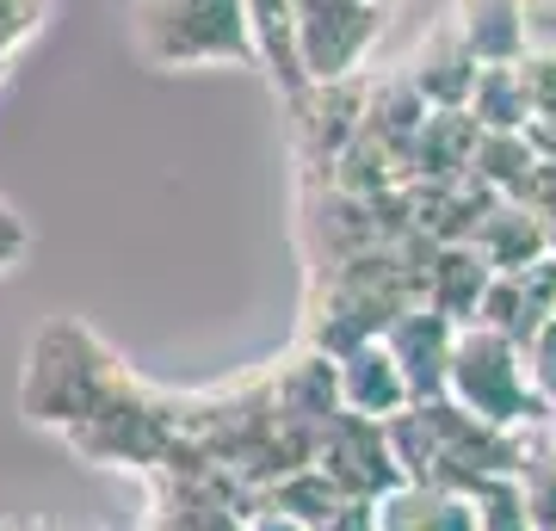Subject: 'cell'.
Returning a JSON list of instances; mask_svg holds the SVG:
<instances>
[{
    "label": "cell",
    "instance_id": "cell-14",
    "mask_svg": "<svg viewBox=\"0 0 556 531\" xmlns=\"http://www.w3.org/2000/svg\"><path fill=\"white\" fill-rule=\"evenodd\" d=\"M477 118L470 112H427L415 130V167L420 174H433V186H445V179H464L470 174V161H477Z\"/></svg>",
    "mask_w": 556,
    "mask_h": 531
},
{
    "label": "cell",
    "instance_id": "cell-10",
    "mask_svg": "<svg viewBox=\"0 0 556 531\" xmlns=\"http://www.w3.org/2000/svg\"><path fill=\"white\" fill-rule=\"evenodd\" d=\"M371 526L378 531H477V501L464 489H439V482H396L390 494L371 501Z\"/></svg>",
    "mask_w": 556,
    "mask_h": 531
},
{
    "label": "cell",
    "instance_id": "cell-19",
    "mask_svg": "<svg viewBox=\"0 0 556 531\" xmlns=\"http://www.w3.org/2000/svg\"><path fill=\"white\" fill-rule=\"evenodd\" d=\"M519 353H526V377H532V395L544 408V433L556 439V315L532 340H519Z\"/></svg>",
    "mask_w": 556,
    "mask_h": 531
},
{
    "label": "cell",
    "instance_id": "cell-6",
    "mask_svg": "<svg viewBox=\"0 0 556 531\" xmlns=\"http://www.w3.org/2000/svg\"><path fill=\"white\" fill-rule=\"evenodd\" d=\"M316 470L346 501H378V494H390L402 482L390 439H383V420H365V414H346V408L316 433Z\"/></svg>",
    "mask_w": 556,
    "mask_h": 531
},
{
    "label": "cell",
    "instance_id": "cell-20",
    "mask_svg": "<svg viewBox=\"0 0 556 531\" xmlns=\"http://www.w3.org/2000/svg\"><path fill=\"white\" fill-rule=\"evenodd\" d=\"M43 13L50 0H0V62H13V50L43 25Z\"/></svg>",
    "mask_w": 556,
    "mask_h": 531
},
{
    "label": "cell",
    "instance_id": "cell-8",
    "mask_svg": "<svg viewBox=\"0 0 556 531\" xmlns=\"http://www.w3.org/2000/svg\"><path fill=\"white\" fill-rule=\"evenodd\" d=\"M334 377H340V408L346 414H365V420H396L415 395L402 383V365L390 358L383 340H358L334 358Z\"/></svg>",
    "mask_w": 556,
    "mask_h": 531
},
{
    "label": "cell",
    "instance_id": "cell-22",
    "mask_svg": "<svg viewBox=\"0 0 556 531\" xmlns=\"http://www.w3.org/2000/svg\"><path fill=\"white\" fill-rule=\"evenodd\" d=\"M519 87H526L532 118L556 112V56H519Z\"/></svg>",
    "mask_w": 556,
    "mask_h": 531
},
{
    "label": "cell",
    "instance_id": "cell-1",
    "mask_svg": "<svg viewBox=\"0 0 556 531\" xmlns=\"http://www.w3.org/2000/svg\"><path fill=\"white\" fill-rule=\"evenodd\" d=\"M390 457L402 482H439V489H477L489 476H519L532 433H501L482 427L477 414H464L452 395L439 402H408L396 420H383Z\"/></svg>",
    "mask_w": 556,
    "mask_h": 531
},
{
    "label": "cell",
    "instance_id": "cell-23",
    "mask_svg": "<svg viewBox=\"0 0 556 531\" xmlns=\"http://www.w3.org/2000/svg\"><path fill=\"white\" fill-rule=\"evenodd\" d=\"M316 531H378V526H371V501H340Z\"/></svg>",
    "mask_w": 556,
    "mask_h": 531
},
{
    "label": "cell",
    "instance_id": "cell-27",
    "mask_svg": "<svg viewBox=\"0 0 556 531\" xmlns=\"http://www.w3.org/2000/svg\"><path fill=\"white\" fill-rule=\"evenodd\" d=\"M371 7H383V13H390V7H396V0H371Z\"/></svg>",
    "mask_w": 556,
    "mask_h": 531
},
{
    "label": "cell",
    "instance_id": "cell-7",
    "mask_svg": "<svg viewBox=\"0 0 556 531\" xmlns=\"http://www.w3.org/2000/svg\"><path fill=\"white\" fill-rule=\"evenodd\" d=\"M383 346L390 358L402 365V383L415 402H439L445 395V371H452V340H457V321L439 315L433 303H408V309L383 328Z\"/></svg>",
    "mask_w": 556,
    "mask_h": 531
},
{
    "label": "cell",
    "instance_id": "cell-4",
    "mask_svg": "<svg viewBox=\"0 0 556 531\" xmlns=\"http://www.w3.org/2000/svg\"><path fill=\"white\" fill-rule=\"evenodd\" d=\"M87 353H93V334L75 328V321H56L38 340V353L25 358V414L38 427H80L105 395L118 390L112 358L105 353L87 358Z\"/></svg>",
    "mask_w": 556,
    "mask_h": 531
},
{
    "label": "cell",
    "instance_id": "cell-21",
    "mask_svg": "<svg viewBox=\"0 0 556 531\" xmlns=\"http://www.w3.org/2000/svg\"><path fill=\"white\" fill-rule=\"evenodd\" d=\"M519 38L526 56H556V0H519Z\"/></svg>",
    "mask_w": 556,
    "mask_h": 531
},
{
    "label": "cell",
    "instance_id": "cell-12",
    "mask_svg": "<svg viewBox=\"0 0 556 531\" xmlns=\"http://www.w3.org/2000/svg\"><path fill=\"white\" fill-rule=\"evenodd\" d=\"M452 31L464 38V50L477 56V68L526 56V38H519V0H457Z\"/></svg>",
    "mask_w": 556,
    "mask_h": 531
},
{
    "label": "cell",
    "instance_id": "cell-15",
    "mask_svg": "<svg viewBox=\"0 0 556 531\" xmlns=\"http://www.w3.org/2000/svg\"><path fill=\"white\" fill-rule=\"evenodd\" d=\"M248 20H254V43H260V68L285 87L291 99L309 93V80L298 68V50H291V0H248Z\"/></svg>",
    "mask_w": 556,
    "mask_h": 531
},
{
    "label": "cell",
    "instance_id": "cell-2",
    "mask_svg": "<svg viewBox=\"0 0 556 531\" xmlns=\"http://www.w3.org/2000/svg\"><path fill=\"white\" fill-rule=\"evenodd\" d=\"M130 43L149 68L260 62L248 0H130Z\"/></svg>",
    "mask_w": 556,
    "mask_h": 531
},
{
    "label": "cell",
    "instance_id": "cell-16",
    "mask_svg": "<svg viewBox=\"0 0 556 531\" xmlns=\"http://www.w3.org/2000/svg\"><path fill=\"white\" fill-rule=\"evenodd\" d=\"M477 130H526L532 124V105H526V87H519V62H489L477 68V87H470V105H464Z\"/></svg>",
    "mask_w": 556,
    "mask_h": 531
},
{
    "label": "cell",
    "instance_id": "cell-18",
    "mask_svg": "<svg viewBox=\"0 0 556 531\" xmlns=\"http://www.w3.org/2000/svg\"><path fill=\"white\" fill-rule=\"evenodd\" d=\"M470 501H477V531H532L519 476H489V482L470 489Z\"/></svg>",
    "mask_w": 556,
    "mask_h": 531
},
{
    "label": "cell",
    "instance_id": "cell-13",
    "mask_svg": "<svg viewBox=\"0 0 556 531\" xmlns=\"http://www.w3.org/2000/svg\"><path fill=\"white\" fill-rule=\"evenodd\" d=\"M489 278H495L489 260H482L470 241H452V248L427 266V303L464 328V321H477V303H482V291H489Z\"/></svg>",
    "mask_w": 556,
    "mask_h": 531
},
{
    "label": "cell",
    "instance_id": "cell-11",
    "mask_svg": "<svg viewBox=\"0 0 556 531\" xmlns=\"http://www.w3.org/2000/svg\"><path fill=\"white\" fill-rule=\"evenodd\" d=\"M408 87L427 99V112H464V105H470V87H477V56L464 50V38L452 31V20H445L433 38L420 43L415 68H408Z\"/></svg>",
    "mask_w": 556,
    "mask_h": 531
},
{
    "label": "cell",
    "instance_id": "cell-5",
    "mask_svg": "<svg viewBox=\"0 0 556 531\" xmlns=\"http://www.w3.org/2000/svg\"><path fill=\"white\" fill-rule=\"evenodd\" d=\"M383 38V7L371 0H291V50L309 87H340L365 68Z\"/></svg>",
    "mask_w": 556,
    "mask_h": 531
},
{
    "label": "cell",
    "instance_id": "cell-3",
    "mask_svg": "<svg viewBox=\"0 0 556 531\" xmlns=\"http://www.w3.org/2000/svg\"><path fill=\"white\" fill-rule=\"evenodd\" d=\"M445 395L464 414H477L482 427H501V433H532V427H544V408H538V395H532L519 340L501 334V328H482V321L457 328Z\"/></svg>",
    "mask_w": 556,
    "mask_h": 531
},
{
    "label": "cell",
    "instance_id": "cell-24",
    "mask_svg": "<svg viewBox=\"0 0 556 531\" xmlns=\"http://www.w3.org/2000/svg\"><path fill=\"white\" fill-rule=\"evenodd\" d=\"M20 254H25V223L13 217L7 204H0V273H7V266H13Z\"/></svg>",
    "mask_w": 556,
    "mask_h": 531
},
{
    "label": "cell",
    "instance_id": "cell-17",
    "mask_svg": "<svg viewBox=\"0 0 556 531\" xmlns=\"http://www.w3.org/2000/svg\"><path fill=\"white\" fill-rule=\"evenodd\" d=\"M519 494L532 513V531H556V439H532L526 464H519Z\"/></svg>",
    "mask_w": 556,
    "mask_h": 531
},
{
    "label": "cell",
    "instance_id": "cell-9",
    "mask_svg": "<svg viewBox=\"0 0 556 531\" xmlns=\"http://www.w3.org/2000/svg\"><path fill=\"white\" fill-rule=\"evenodd\" d=\"M482 260H489V273H526L538 260H551V223L538 217L526 198H495L489 204V217L477 223V236H470Z\"/></svg>",
    "mask_w": 556,
    "mask_h": 531
},
{
    "label": "cell",
    "instance_id": "cell-26",
    "mask_svg": "<svg viewBox=\"0 0 556 531\" xmlns=\"http://www.w3.org/2000/svg\"><path fill=\"white\" fill-rule=\"evenodd\" d=\"M0 531H56L50 519H31V513H13V519H0Z\"/></svg>",
    "mask_w": 556,
    "mask_h": 531
},
{
    "label": "cell",
    "instance_id": "cell-25",
    "mask_svg": "<svg viewBox=\"0 0 556 531\" xmlns=\"http://www.w3.org/2000/svg\"><path fill=\"white\" fill-rule=\"evenodd\" d=\"M241 531H316V526H303V519H291V513L254 507V513H241Z\"/></svg>",
    "mask_w": 556,
    "mask_h": 531
}]
</instances>
